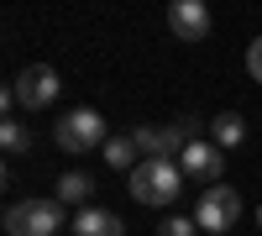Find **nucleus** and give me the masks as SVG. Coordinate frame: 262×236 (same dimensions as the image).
Returning a JSON list of instances; mask_svg holds the SVG:
<instances>
[{"label":"nucleus","instance_id":"12","mask_svg":"<svg viewBox=\"0 0 262 236\" xmlns=\"http://www.w3.org/2000/svg\"><path fill=\"white\" fill-rule=\"evenodd\" d=\"M0 142H6V153H32V132H27V126H21V121H0Z\"/></svg>","mask_w":262,"mask_h":236},{"label":"nucleus","instance_id":"15","mask_svg":"<svg viewBox=\"0 0 262 236\" xmlns=\"http://www.w3.org/2000/svg\"><path fill=\"white\" fill-rule=\"evenodd\" d=\"M257 226H262V205H257Z\"/></svg>","mask_w":262,"mask_h":236},{"label":"nucleus","instance_id":"8","mask_svg":"<svg viewBox=\"0 0 262 236\" xmlns=\"http://www.w3.org/2000/svg\"><path fill=\"white\" fill-rule=\"evenodd\" d=\"M74 236H126L116 210H79L74 216Z\"/></svg>","mask_w":262,"mask_h":236},{"label":"nucleus","instance_id":"5","mask_svg":"<svg viewBox=\"0 0 262 236\" xmlns=\"http://www.w3.org/2000/svg\"><path fill=\"white\" fill-rule=\"evenodd\" d=\"M16 105H27V111H42V105L58 100V69H48V63H32V69H21L16 84H11Z\"/></svg>","mask_w":262,"mask_h":236},{"label":"nucleus","instance_id":"4","mask_svg":"<svg viewBox=\"0 0 262 236\" xmlns=\"http://www.w3.org/2000/svg\"><path fill=\"white\" fill-rule=\"evenodd\" d=\"M236 221H242V195H236L231 184H215V189H205L200 195V205H194V226L200 231H231Z\"/></svg>","mask_w":262,"mask_h":236},{"label":"nucleus","instance_id":"14","mask_svg":"<svg viewBox=\"0 0 262 236\" xmlns=\"http://www.w3.org/2000/svg\"><path fill=\"white\" fill-rule=\"evenodd\" d=\"M247 74H252V79L262 84V37H257L252 48H247Z\"/></svg>","mask_w":262,"mask_h":236},{"label":"nucleus","instance_id":"2","mask_svg":"<svg viewBox=\"0 0 262 236\" xmlns=\"http://www.w3.org/2000/svg\"><path fill=\"white\" fill-rule=\"evenodd\" d=\"M69 210L63 200H16L6 210V236H58Z\"/></svg>","mask_w":262,"mask_h":236},{"label":"nucleus","instance_id":"13","mask_svg":"<svg viewBox=\"0 0 262 236\" xmlns=\"http://www.w3.org/2000/svg\"><path fill=\"white\" fill-rule=\"evenodd\" d=\"M158 236H200V226H194L189 216H168V221L158 226Z\"/></svg>","mask_w":262,"mask_h":236},{"label":"nucleus","instance_id":"10","mask_svg":"<svg viewBox=\"0 0 262 236\" xmlns=\"http://www.w3.org/2000/svg\"><path fill=\"white\" fill-rule=\"evenodd\" d=\"M90 195H95V179L79 174V168H69V174L58 179V195H53V200H63V205H84Z\"/></svg>","mask_w":262,"mask_h":236},{"label":"nucleus","instance_id":"6","mask_svg":"<svg viewBox=\"0 0 262 236\" xmlns=\"http://www.w3.org/2000/svg\"><path fill=\"white\" fill-rule=\"evenodd\" d=\"M179 168H184V179H200V184H221V174H226V153L215 147L210 137H194L189 147H184V158H179Z\"/></svg>","mask_w":262,"mask_h":236},{"label":"nucleus","instance_id":"11","mask_svg":"<svg viewBox=\"0 0 262 236\" xmlns=\"http://www.w3.org/2000/svg\"><path fill=\"white\" fill-rule=\"evenodd\" d=\"M105 163L137 174V142H131V137H111V142H105Z\"/></svg>","mask_w":262,"mask_h":236},{"label":"nucleus","instance_id":"7","mask_svg":"<svg viewBox=\"0 0 262 236\" xmlns=\"http://www.w3.org/2000/svg\"><path fill=\"white\" fill-rule=\"evenodd\" d=\"M168 27L179 42H205L210 37V11L200 6V0H173L168 6Z\"/></svg>","mask_w":262,"mask_h":236},{"label":"nucleus","instance_id":"9","mask_svg":"<svg viewBox=\"0 0 262 236\" xmlns=\"http://www.w3.org/2000/svg\"><path fill=\"white\" fill-rule=\"evenodd\" d=\"M242 137H247V121L236 116V111H221V116L210 121V142L221 147V153H226V147H242Z\"/></svg>","mask_w":262,"mask_h":236},{"label":"nucleus","instance_id":"1","mask_svg":"<svg viewBox=\"0 0 262 236\" xmlns=\"http://www.w3.org/2000/svg\"><path fill=\"white\" fill-rule=\"evenodd\" d=\"M179 189H184V168L168 163V158H142L137 174H131V200H137V205H152V210L173 205V200H179Z\"/></svg>","mask_w":262,"mask_h":236},{"label":"nucleus","instance_id":"3","mask_svg":"<svg viewBox=\"0 0 262 236\" xmlns=\"http://www.w3.org/2000/svg\"><path fill=\"white\" fill-rule=\"evenodd\" d=\"M53 142L63 147V153H90V147H105V142H111V137H105V116L90 111V105H79V111H69V116L58 121Z\"/></svg>","mask_w":262,"mask_h":236}]
</instances>
